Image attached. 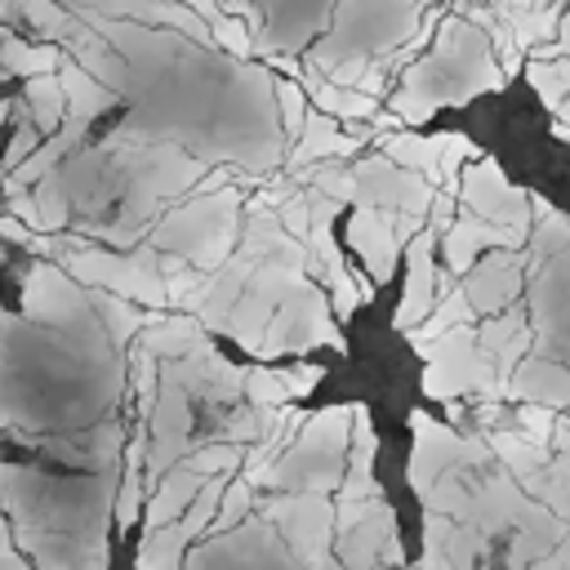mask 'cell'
I'll list each match as a JSON object with an SVG mask.
<instances>
[{"label": "cell", "instance_id": "cell-1", "mask_svg": "<svg viewBox=\"0 0 570 570\" xmlns=\"http://www.w3.org/2000/svg\"><path fill=\"white\" fill-rule=\"evenodd\" d=\"M352 428V405H334L321 414H307L294 441L267 463L258 485L272 490H298V494H325L343 476V445Z\"/></svg>", "mask_w": 570, "mask_h": 570}, {"label": "cell", "instance_id": "cell-2", "mask_svg": "<svg viewBox=\"0 0 570 570\" xmlns=\"http://www.w3.org/2000/svg\"><path fill=\"white\" fill-rule=\"evenodd\" d=\"M151 240L178 258H187L200 272H214L232 245H236V187L200 191L191 205L165 214L151 232Z\"/></svg>", "mask_w": 570, "mask_h": 570}, {"label": "cell", "instance_id": "cell-3", "mask_svg": "<svg viewBox=\"0 0 570 570\" xmlns=\"http://www.w3.org/2000/svg\"><path fill=\"white\" fill-rule=\"evenodd\" d=\"M343 347V334H338V321L330 312V298L321 285L312 281H298L272 312L267 330H263V343L254 356H289V352H307V347Z\"/></svg>", "mask_w": 570, "mask_h": 570}, {"label": "cell", "instance_id": "cell-4", "mask_svg": "<svg viewBox=\"0 0 570 570\" xmlns=\"http://www.w3.org/2000/svg\"><path fill=\"white\" fill-rule=\"evenodd\" d=\"M459 205L499 227H530V218H534L530 196L508 183V174L499 169L494 156H476V165L459 169Z\"/></svg>", "mask_w": 570, "mask_h": 570}, {"label": "cell", "instance_id": "cell-5", "mask_svg": "<svg viewBox=\"0 0 570 570\" xmlns=\"http://www.w3.org/2000/svg\"><path fill=\"white\" fill-rule=\"evenodd\" d=\"M525 236H530V227H499V223H485V218H476L472 209L459 205L450 227L441 232L436 249L445 258V272L459 281L481 258V249H525Z\"/></svg>", "mask_w": 570, "mask_h": 570}, {"label": "cell", "instance_id": "cell-6", "mask_svg": "<svg viewBox=\"0 0 570 570\" xmlns=\"http://www.w3.org/2000/svg\"><path fill=\"white\" fill-rule=\"evenodd\" d=\"M521 272H525V249H490L485 258H476L459 281L468 307L476 316H494L503 307L517 303L521 294Z\"/></svg>", "mask_w": 570, "mask_h": 570}, {"label": "cell", "instance_id": "cell-7", "mask_svg": "<svg viewBox=\"0 0 570 570\" xmlns=\"http://www.w3.org/2000/svg\"><path fill=\"white\" fill-rule=\"evenodd\" d=\"M436 240H441V232L423 223L405 245V298L392 321L401 334H410L436 303Z\"/></svg>", "mask_w": 570, "mask_h": 570}, {"label": "cell", "instance_id": "cell-8", "mask_svg": "<svg viewBox=\"0 0 570 570\" xmlns=\"http://www.w3.org/2000/svg\"><path fill=\"white\" fill-rule=\"evenodd\" d=\"M347 245L356 249V258L365 263L370 272V285H387L392 272H396V236H392V218L383 209H370V205H356L352 218H347Z\"/></svg>", "mask_w": 570, "mask_h": 570}, {"label": "cell", "instance_id": "cell-9", "mask_svg": "<svg viewBox=\"0 0 570 570\" xmlns=\"http://www.w3.org/2000/svg\"><path fill=\"white\" fill-rule=\"evenodd\" d=\"M508 401H534L548 410H570V365L548 356H521L508 374Z\"/></svg>", "mask_w": 570, "mask_h": 570}, {"label": "cell", "instance_id": "cell-10", "mask_svg": "<svg viewBox=\"0 0 570 570\" xmlns=\"http://www.w3.org/2000/svg\"><path fill=\"white\" fill-rule=\"evenodd\" d=\"M392 530H396V512H392V503L379 494V499L370 503V512H365L356 525H347V530L334 534V539H338L334 552H338L343 570H374L379 543H383Z\"/></svg>", "mask_w": 570, "mask_h": 570}, {"label": "cell", "instance_id": "cell-11", "mask_svg": "<svg viewBox=\"0 0 570 570\" xmlns=\"http://www.w3.org/2000/svg\"><path fill=\"white\" fill-rule=\"evenodd\" d=\"M205 485V476L187 472L183 463H174L156 485H151V499H147V530H160L169 521H178L187 512V503L196 499V490Z\"/></svg>", "mask_w": 570, "mask_h": 570}, {"label": "cell", "instance_id": "cell-12", "mask_svg": "<svg viewBox=\"0 0 570 570\" xmlns=\"http://www.w3.org/2000/svg\"><path fill=\"white\" fill-rule=\"evenodd\" d=\"M178 463H183L187 472H196V476H232V472L240 468V445L205 441V445H196L191 454H183Z\"/></svg>", "mask_w": 570, "mask_h": 570}, {"label": "cell", "instance_id": "cell-13", "mask_svg": "<svg viewBox=\"0 0 570 570\" xmlns=\"http://www.w3.org/2000/svg\"><path fill=\"white\" fill-rule=\"evenodd\" d=\"M272 89H276L281 134H285V142H294V138H298V129H303V116H307V94L298 89V80H294V76H276V80H272Z\"/></svg>", "mask_w": 570, "mask_h": 570}, {"label": "cell", "instance_id": "cell-14", "mask_svg": "<svg viewBox=\"0 0 570 570\" xmlns=\"http://www.w3.org/2000/svg\"><path fill=\"white\" fill-rule=\"evenodd\" d=\"M240 396H249V405H258V410H276V405H285V401H289V396H285V383H281V374H276V370H267V365L240 370Z\"/></svg>", "mask_w": 570, "mask_h": 570}, {"label": "cell", "instance_id": "cell-15", "mask_svg": "<svg viewBox=\"0 0 570 570\" xmlns=\"http://www.w3.org/2000/svg\"><path fill=\"white\" fill-rule=\"evenodd\" d=\"M53 62H58L53 49H31V45H22V40H4V45H0V67L22 71V76H49Z\"/></svg>", "mask_w": 570, "mask_h": 570}, {"label": "cell", "instance_id": "cell-16", "mask_svg": "<svg viewBox=\"0 0 570 570\" xmlns=\"http://www.w3.org/2000/svg\"><path fill=\"white\" fill-rule=\"evenodd\" d=\"M249 503H254V485L249 481H232L227 476V485H223V494H218V508H214V530H227V525H236L240 517H249Z\"/></svg>", "mask_w": 570, "mask_h": 570}, {"label": "cell", "instance_id": "cell-17", "mask_svg": "<svg viewBox=\"0 0 570 570\" xmlns=\"http://www.w3.org/2000/svg\"><path fill=\"white\" fill-rule=\"evenodd\" d=\"M552 423H557V410H548V405L521 401V405L512 410V428H517V432H525V436H530V441H539V445H548Z\"/></svg>", "mask_w": 570, "mask_h": 570}, {"label": "cell", "instance_id": "cell-18", "mask_svg": "<svg viewBox=\"0 0 570 570\" xmlns=\"http://www.w3.org/2000/svg\"><path fill=\"white\" fill-rule=\"evenodd\" d=\"M276 374H281V383H285V396H289V401H303V396L325 379V370H321V365H312V361H298V365L276 370Z\"/></svg>", "mask_w": 570, "mask_h": 570}, {"label": "cell", "instance_id": "cell-19", "mask_svg": "<svg viewBox=\"0 0 570 570\" xmlns=\"http://www.w3.org/2000/svg\"><path fill=\"white\" fill-rule=\"evenodd\" d=\"M530 570H570V530L557 539V552H552V557L543 552V561H539V566H530Z\"/></svg>", "mask_w": 570, "mask_h": 570}, {"label": "cell", "instance_id": "cell-20", "mask_svg": "<svg viewBox=\"0 0 570 570\" xmlns=\"http://www.w3.org/2000/svg\"><path fill=\"white\" fill-rule=\"evenodd\" d=\"M552 125H570V94H566V98L552 107Z\"/></svg>", "mask_w": 570, "mask_h": 570}, {"label": "cell", "instance_id": "cell-21", "mask_svg": "<svg viewBox=\"0 0 570 570\" xmlns=\"http://www.w3.org/2000/svg\"><path fill=\"white\" fill-rule=\"evenodd\" d=\"M0 13H4V0H0Z\"/></svg>", "mask_w": 570, "mask_h": 570}]
</instances>
